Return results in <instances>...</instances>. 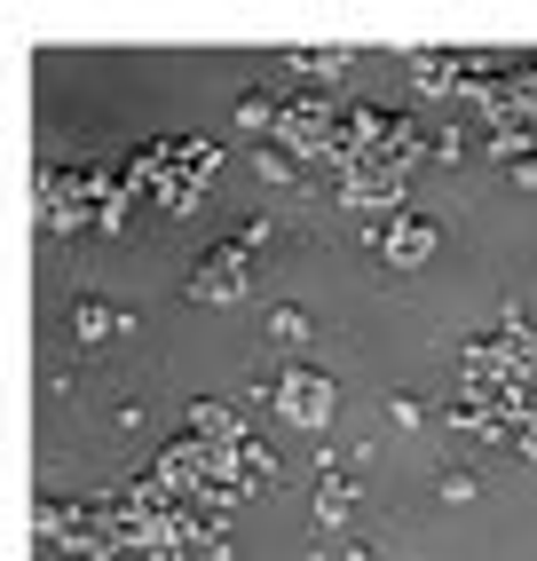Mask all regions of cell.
I'll list each match as a JSON object with an SVG mask.
<instances>
[{"instance_id": "277c9868", "label": "cell", "mask_w": 537, "mask_h": 561, "mask_svg": "<svg viewBox=\"0 0 537 561\" xmlns=\"http://www.w3.org/2000/svg\"><path fill=\"white\" fill-rule=\"evenodd\" d=\"M332 198L349 206V214H372V221H388V214H403V174L349 167V174H332Z\"/></svg>"}, {"instance_id": "6da1fadb", "label": "cell", "mask_w": 537, "mask_h": 561, "mask_svg": "<svg viewBox=\"0 0 537 561\" xmlns=\"http://www.w3.org/2000/svg\"><path fill=\"white\" fill-rule=\"evenodd\" d=\"M268 403H277V420L285 427H309V435H324L332 427V403H340V388L324 380V371H285V380H268Z\"/></svg>"}, {"instance_id": "52a82bcc", "label": "cell", "mask_w": 537, "mask_h": 561, "mask_svg": "<svg viewBox=\"0 0 537 561\" xmlns=\"http://www.w3.org/2000/svg\"><path fill=\"white\" fill-rule=\"evenodd\" d=\"M198 443H214V451H238L245 443V411H229V403H190V420H182Z\"/></svg>"}, {"instance_id": "ba28073f", "label": "cell", "mask_w": 537, "mask_h": 561, "mask_svg": "<svg viewBox=\"0 0 537 561\" xmlns=\"http://www.w3.org/2000/svg\"><path fill=\"white\" fill-rule=\"evenodd\" d=\"M71 332H80L88 348H103V341H119V332H135V317L111 309V301H71Z\"/></svg>"}, {"instance_id": "7c38bea8", "label": "cell", "mask_w": 537, "mask_h": 561, "mask_svg": "<svg viewBox=\"0 0 537 561\" xmlns=\"http://www.w3.org/2000/svg\"><path fill=\"white\" fill-rule=\"evenodd\" d=\"M268 341L277 348H309V309H268Z\"/></svg>"}, {"instance_id": "30bf717a", "label": "cell", "mask_w": 537, "mask_h": 561, "mask_svg": "<svg viewBox=\"0 0 537 561\" xmlns=\"http://www.w3.org/2000/svg\"><path fill=\"white\" fill-rule=\"evenodd\" d=\"M490 159H506V167L537 159V135H529V127H490Z\"/></svg>"}, {"instance_id": "8fae6325", "label": "cell", "mask_w": 537, "mask_h": 561, "mask_svg": "<svg viewBox=\"0 0 537 561\" xmlns=\"http://www.w3.org/2000/svg\"><path fill=\"white\" fill-rule=\"evenodd\" d=\"M253 174H261V182H277V191H293V182H300V159H285L277 142H261V151H253Z\"/></svg>"}, {"instance_id": "9a60e30c", "label": "cell", "mask_w": 537, "mask_h": 561, "mask_svg": "<svg viewBox=\"0 0 537 561\" xmlns=\"http://www.w3.org/2000/svg\"><path fill=\"white\" fill-rule=\"evenodd\" d=\"M340 561H379V553L372 546H340Z\"/></svg>"}, {"instance_id": "8992f818", "label": "cell", "mask_w": 537, "mask_h": 561, "mask_svg": "<svg viewBox=\"0 0 537 561\" xmlns=\"http://www.w3.org/2000/svg\"><path fill=\"white\" fill-rule=\"evenodd\" d=\"M403 64H411L419 95H458V88H467V56H443V48H411Z\"/></svg>"}, {"instance_id": "7a4b0ae2", "label": "cell", "mask_w": 537, "mask_h": 561, "mask_svg": "<svg viewBox=\"0 0 537 561\" xmlns=\"http://www.w3.org/2000/svg\"><path fill=\"white\" fill-rule=\"evenodd\" d=\"M435 245H443V230H435V214H419V206L372 221V253L388 261V270H419V261H435Z\"/></svg>"}, {"instance_id": "9c48e42d", "label": "cell", "mask_w": 537, "mask_h": 561, "mask_svg": "<svg viewBox=\"0 0 537 561\" xmlns=\"http://www.w3.org/2000/svg\"><path fill=\"white\" fill-rule=\"evenodd\" d=\"M285 64H293V71H309V80H324V88H332L340 71H349V48H293Z\"/></svg>"}, {"instance_id": "3957f363", "label": "cell", "mask_w": 537, "mask_h": 561, "mask_svg": "<svg viewBox=\"0 0 537 561\" xmlns=\"http://www.w3.org/2000/svg\"><path fill=\"white\" fill-rule=\"evenodd\" d=\"M245 285H253V253L238 238H221L190 261V301H245Z\"/></svg>"}, {"instance_id": "5b68a950", "label": "cell", "mask_w": 537, "mask_h": 561, "mask_svg": "<svg viewBox=\"0 0 537 561\" xmlns=\"http://www.w3.org/2000/svg\"><path fill=\"white\" fill-rule=\"evenodd\" d=\"M349 530H356V474L332 459L324 482H317V546L324 538H349Z\"/></svg>"}, {"instance_id": "5bb4252c", "label": "cell", "mask_w": 537, "mask_h": 561, "mask_svg": "<svg viewBox=\"0 0 537 561\" xmlns=\"http://www.w3.org/2000/svg\"><path fill=\"white\" fill-rule=\"evenodd\" d=\"M388 411H396V427H419V420H427V403H419V396H396Z\"/></svg>"}, {"instance_id": "4fadbf2b", "label": "cell", "mask_w": 537, "mask_h": 561, "mask_svg": "<svg viewBox=\"0 0 537 561\" xmlns=\"http://www.w3.org/2000/svg\"><path fill=\"white\" fill-rule=\"evenodd\" d=\"M427 159H435V167H458V159H467V135H458V127H435V135H427Z\"/></svg>"}]
</instances>
